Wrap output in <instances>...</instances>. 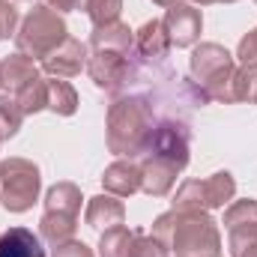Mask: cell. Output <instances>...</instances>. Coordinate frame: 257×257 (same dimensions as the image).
Instances as JSON below:
<instances>
[{"label": "cell", "instance_id": "obj_1", "mask_svg": "<svg viewBox=\"0 0 257 257\" xmlns=\"http://www.w3.org/2000/svg\"><path fill=\"white\" fill-rule=\"evenodd\" d=\"M153 236L174 248L177 257H218L221 248L218 227L203 209H171L153 224Z\"/></svg>", "mask_w": 257, "mask_h": 257}, {"label": "cell", "instance_id": "obj_2", "mask_svg": "<svg viewBox=\"0 0 257 257\" xmlns=\"http://www.w3.org/2000/svg\"><path fill=\"white\" fill-rule=\"evenodd\" d=\"M153 117H156V108L150 99H144V96L117 99L108 111V147H111V153L135 159L156 128Z\"/></svg>", "mask_w": 257, "mask_h": 257}, {"label": "cell", "instance_id": "obj_3", "mask_svg": "<svg viewBox=\"0 0 257 257\" xmlns=\"http://www.w3.org/2000/svg\"><path fill=\"white\" fill-rule=\"evenodd\" d=\"M66 36L69 33H66L63 18L54 9H48V6H39V9H33L24 18L18 36H15V45H18V54H24L30 60L33 57H42L45 60Z\"/></svg>", "mask_w": 257, "mask_h": 257}, {"label": "cell", "instance_id": "obj_4", "mask_svg": "<svg viewBox=\"0 0 257 257\" xmlns=\"http://www.w3.org/2000/svg\"><path fill=\"white\" fill-rule=\"evenodd\" d=\"M78 212H81V192L72 183H57L45 197V215L39 221L42 236L51 245L69 242L75 227H78Z\"/></svg>", "mask_w": 257, "mask_h": 257}, {"label": "cell", "instance_id": "obj_5", "mask_svg": "<svg viewBox=\"0 0 257 257\" xmlns=\"http://www.w3.org/2000/svg\"><path fill=\"white\" fill-rule=\"evenodd\" d=\"M233 57L215 45V42H203L192 51V75L197 87L218 102H227V90H230V78H233Z\"/></svg>", "mask_w": 257, "mask_h": 257}, {"label": "cell", "instance_id": "obj_6", "mask_svg": "<svg viewBox=\"0 0 257 257\" xmlns=\"http://www.w3.org/2000/svg\"><path fill=\"white\" fill-rule=\"evenodd\" d=\"M39 194V168L27 159H6L0 165V197L9 212H27Z\"/></svg>", "mask_w": 257, "mask_h": 257}, {"label": "cell", "instance_id": "obj_7", "mask_svg": "<svg viewBox=\"0 0 257 257\" xmlns=\"http://www.w3.org/2000/svg\"><path fill=\"white\" fill-rule=\"evenodd\" d=\"M236 183L227 171L212 174L209 180H189L174 194V209H215L233 200Z\"/></svg>", "mask_w": 257, "mask_h": 257}, {"label": "cell", "instance_id": "obj_8", "mask_svg": "<svg viewBox=\"0 0 257 257\" xmlns=\"http://www.w3.org/2000/svg\"><path fill=\"white\" fill-rule=\"evenodd\" d=\"M162 24L168 30L171 45H177V48L194 45L197 36H200V12L194 9L192 3H174V6H168Z\"/></svg>", "mask_w": 257, "mask_h": 257}, {"label": "cell", "instance_id": "obj_9", "mask_svg": "<svg viewBox=\"0 0 257 257\" xmlns=\"http://www.w3.org/2000/svg\"><path fill=\"white\" fill-rule=\"evenodd\" d=\"M84 66H87V48L78 39H72V36H66L63 42L42 60V69L48 75H54V78H72Z\"/></svg>", "mask_w": 257, "mask_h": 257}, {"label": "cell", "instance_id": "obj_10", "mask_svg": "<svg viewBox=\"0 0 257 257\" xmlns=\"http://www.w3.org/2000/svg\"><path fill=\"white\" fill-rule=\"evenodd\" d=\"M135 51H138L141 60H147V63H156V66L165 63V57L171 54V39H168V30H165V24H162L159 18L147 21V24L135 33Z\"/></svg>", "mask_w": 257, "mask_h": 257}, {"label": "cell", "instance_id": "obj_11", "mask_svg": "<svg viewBox=\"0 0 257 257\" xmlns=\"http://www.w3.org/2000/svg\"><path fill=\"white\" fill-rule=\"evenodd\" d=\"M102 183H105V189L111 194H117V197H128V194L141 192V168H138V162H114L108 171H105V177H102Z\"/></svg>", "mask_w": 257, "mask_h": 257}, {"label": "cell", "instance_id": "obj_12", "mask_svg": "<svg viewBox=\"0 0 257 257\" xmlns=\"http://www.w3.org/2000/svg\"><path fill=\"white\" fill-rule=\"evenodd\" d=\"M0 257H45V248L33 230L9 227L0 236Z\"/></svg>", "mask_w": 257, "mask_h": 257}, {"label": "cell", "instance_id": "obj_13", "mask_svg": "<svg viewBox=\"0 0 257 257\" xmlns=\"http://www.w3.org/2000/svg\"><path fill=\"white\" fill-rule=\"evenodd\" d=\"M126 218V209L117 197H93L90 206H87V224L96 227V230H111V227H120Z\"/></svg>", "mask_w": 257, "mask_h": 257}, {"label": "cell", "instance_id": "obj_14", "mask_svg": "<svg viewBox=\"0 0 257 257\" xmlns=\"http://www.w3.org/2000/svg\"><path fill=\"white\" fill-rule=\"evenodd\" d=\"M39 78V69L33 66L30 57H24V54H15V57H6L3 63H0V87H9L12 93H18V90H24L30 81H36Z\"/></svg>", "mask_w": 257, "mask_h": 257}, {"label": "cell", "instance_id": "obj_15", "mask_svg": "<svg viewBox=\"0 0 257 257\" xmlns=\"http://www.w3.org/2000/svg\"><path fill=\"white\" fill-rule=\"evenodd\" d=\"M138 233L141 230H128V227H111L102 233V242H99V254L102 257H132L135 251V242H138Z\"/></svg>", "mask_w": 257, "mask_h": 257}, {"label": "cell", "instance_id": "obj_16", "mask_svg": "<svg viewBox=\"0 0 257 257\" xmlns=\"http://www.w3.org/2000/svg\"><path fill=\"white\" fill-rule=\"evenodd\" d=\"M227 102H257V66H242L233 72Z\"/></svg>", "mask_w": 257, "mask_h": 257}, {"label": "cell", "instance_id": "obj_17", "mask_svg": "<svg viewBox=\"0 0 257 257\" xmlns=\"http://www.w3.org/2000/svg\"><path fill=\"white\" fill-rule=\"evenodd\" d=\"M48 108H51L54 114H60V117L75 114V108H78V93L72 90L69 81H63V78L48 81Z\"/></svg>", "mask_w": 257, "mask_h": 257}, {"label": "cell", "instance_id": "obj_18", "mask_svg": "<svg viewBox=\"0 0 257 257\" xmlns=\"http://www.w3.org/2000/svg\"><path fill=\"white\" fill-rule=\"evenodd\" d=\"M227 233H230V254L233 257H257V221L233 224V227H227Z\"/></svg>", "mask_w": 257, "mask_h": 257}, {"label": "cell", "instance_id": "obj_19", "mask_svg": "<svg viewBox=\"0 0 257 257\" xmlns=\"http://www.w3.org/2000/svg\"><path fill=\"white\" fill-rule=\"evenodd\" d=\"M15 102H18L21 114H36V111L48 108V81H42V78L30 81L24 90L15 93Z\"/></svg>", "mask_w": 257, "mask_h": 257}, {"label": "cell", "instance_id": "obj_20", "mask_svg": "<svg viewBox=\"0 0 257 257\" xmlns=\"http://www.w3.org/2000/svg\"><path fill=\"white\" fill-rule=\"evenodd\" d=\"M75 9H84L90 15L93 27H102V24L117 21V15L123 9V0H75Z\"/></svg>", "mask_w": 257, "mask_h": 257}, {"label": "cell", "instance_id": "obj_21", "mask_svg": "<svg viewBox=\"0 0 257 257\" xmlns=\"http://www.w3.org/2000/svg\"><path fill=\"white\" fill-rule=\"evenodd\" d=\"M21 108H18V102L15 99H0V141H6V138H12L18 126H21Z\"/></svg>", "mask_w": 257, "mask_h": 257}, {"label": "cell", "instance_id": "obj_22", "mask_svg": "<svg viewBox=\"0 0 257 257\" xmlns=\"http://www.w3.org/2000/svg\"><path fill=\"white\" fill-rule=\"evenodd\" d=\"M248 221H257V200H236V203L224 212V227L248 224Z\"/></svg>", "mask_w": 257, "mask_h": 257}, {"label": "cell", "instance_id": "obj_23", "mask_svg": "<svg viewBox=\"0 0 257 257\" xmlns=\"http://www.w3.org/2000/svg\"><path fill=\"white\" fill-rule=\"evenodd\" d=\"M132 257H168V245L156 236H144L138 233V242H135V251Z\"/></svg>", "mask_w": 257, "mask_h": 257}, {"label": "cell", "instance_id": "obj_24", "mask_svg": "<svg viewBox=\"0 0 257 257\" xmlns=\"http://www.w3.org/2000/svg\"><path fill=\"white\" fill-rule=\"evenodd\" d=\"M18 24V9L9 0H0V39H9Z\"/></svg>", "mask_w": 257, "mask_h": 257}, {"label": "cell", "instance_id": "obj_25", "mask_svg": "<svg viewBox=\"0 0 257 257\" xmlns=\"http://www.w3.org/2000/svg\"><path fill=\"white\" fill-rule=\"evenodd\" d=\"M236 57L242 60V66H257V27L239 42V51Z\"/></svg>", "mask_w": 257, "mask_h": 257}, {"label": "cell", "instance_id": "obj_26", "mask_svg": "<svg viewBox=\"0 0 257 257\" xmlns=\"http://www.w3.org/2000/svg\"><path fill=\"white\" fill-rule=\"evenodd\" d=\"M54 257H93V251H90L84 242H75V239H69V242L54 245Z\"/></svg>", "mask_w": 257, "mask_h": 257}, {"label": "cell", "instance_id": "obj_27", "mask_svg": "<svg viewBox=\"0 0 257 257\" xmlns=\"http://www.w3.org/2000/svg\"><path fill=\"white\" fill-rule=\"evenodd\" d=\"M45 6L54 12H69V9H75V0H45Z\"/></svg>", "mask_w": 257, "mask_h": 257}, {"label": "cell", "instance_id": "obj_28", "mask_svg": "<svg viewBox=\"0 0 257 257\" xmlns=\"http://www.w3.org/2000/svg\"><path fill=\"white\" fill-rule=\"evenodd\" d=\"M192 3H200V6H206V3H233V0H192Z\"/></svg>", "mask_w": 257, "mask_h": 257}, {"label": "cell", "instance_id": "obj_29", "mask_svg": "<svg viewBox=\"0 0 257 257\" xmlns=\"http://www.w3.org/2000/svg\"><path fill=\"white\" fill-rule=\"evenodd\" d=\"M153 3H159V6H174V3H180V0H153Z\"/></svg>", "mask_w": 257, "mask_h": 257}]
</instances>
